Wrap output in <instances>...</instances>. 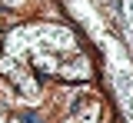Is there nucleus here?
<instances>
[{
    "mask_svg": "<svg viewBox=\"0 0 133 123\" xmlns=\"http://www.w3.org/2000/svg\"><path fill=\"white\" fill-rule=\"evenodd\" d=\"M10 123H20V117H14V120H10Z\"/></svg>",
    "mask_w": 133,
    "mask_h": 123,
    "instance_id": "obj_2",
    "label": "nucleus"
},
{
    "mask_svg": "<svg viewBox=\"0 0 133 123\" xmlns=\"http://www.w3.org/2000/svg\"><path fill=\"white\" fill-rule=\"evenodd\" d=\"M0 3H7V7H17V3H23V0H0Z\"/></svg>",
    "mask_w": 133,
    "mask_h": 123,
    "instance_id": "obj_1",
    "label": "nucleus"
}]
</instances>
